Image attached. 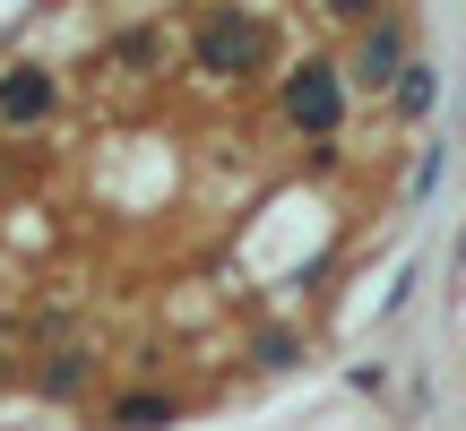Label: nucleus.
Here are the masks:
<instances>
[{
    "label": "nucleus",
    "mask_w": 466,
    "mask_h": 431,
    "mask_svg": "<svg viewBox=\"0 0 466 431\" xmlns=\"http://www.w3.org/2000/svg\"><path fill=\"white\" fill-rule=\"evenodd\" d=\"M259 61H268V26L259 17L208 9V26H199V69L208 78H242V69H259Z\"/></svg>",
    "instance_id": "nucleus-1"
},
{
    "label": "nucleus",
    "mask_w": 466,
    "mask_h": 431,
    "mask_svg": "<svg viewBox=\"0 0 466 431\" xmlns=\"http://www.w3.org/2000/svg\"><path fill=\"white\" fill-rule=\"evenodd\" d=\"M156 423H173L165 397H121V406H113V431H156Z\"/></svg>",
    "instance_id": "nucleus-5"
},
{
    "label": "nucleus",
    "mask_w": 466,
    "mask_h": 431,
    "mask_svg": "<svg viewBox=\"0 0 466 431\" xmlns=\"http://www.w3.org/2000/svg\"><path fill=\"white\" fill-rule=\"evenodd\" d=\"M285 113H294L311 138H329L337 113H346V86H337V69H329V61H302L294 78H285Z\"/></svg>",
    "instance_id": "nucleus-2"
},
{
    "label": "nucleus",
    "mask_w": 466,
    "mask_h": 431,
    "mask_svg": "<svg viewBox=\"0 0 466 431\" xmlns=\"http://www.w3.org/2000/svg\"><path fill=\"white\" fill-rule=\"evenodd\" d=\"M44 113H52V78H44V69H9V78H0V130L44 121Z\"/></svg>",
    "instance_id": "nucleus-4"
},
{
    "label": "nucleus",
    "mask_w": 466,
    "mask_h": 431,
    "mask_svg": "<svg viewBox=\"0 0 466 431\" xmlns=\"http://www.w3.org/2000/svg\"><path fill=\"white\" fill-rule=\"evenodd\" d=\"M398 113H406V121H423V113H432V69H423V61L398 78Z\"/></svg>",
    "instance_id": "nucleus-6"
},
{
    "label": "nucleus",
    "mask_w": 466,
    "mask_h": 431,
    "mask_svg": "<svg viewBox=\"0 0 466 431\" xmlns=\"http://www.w3.org/2000/svg\"><path fill=\"white\" fill-rule=\"evenodd\" d=\"M406 69H415V61H406V26H398V17H380V26L363 35V52H354V78L380 86V78H406Z\"/></svg>",
    "instance_id": "nucleus-3"
},
{
    "label": "nucleus",
    "mask_w": 466,
    "mask_h": 431,
    "mask_svg": "<svg viewBox=\"0 0 466 431\" xmlns=\"http://www.w3.org/2000/svg\"><path fill=\"white\" fill-rule=\"evenodd\" d=\"M78 371H86V354H78V346H69V354H61V363H52V371H44V388H52V397H69V388H78Z\"/></svg>",
    "instance_id": "nucleus-7"
}]
</instances>
